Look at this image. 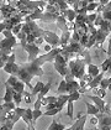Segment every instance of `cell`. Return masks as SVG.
<instances>
[{"label": "cell", "mask_w": 111, "mask_h": 130, "mask_svg": "<svg viewBox=\"0 0 111 130\" xmlns=\"http://www.w3.org/2000/svg\"><path fill=\"white\" fill-rule=\"evenodd\" d=\"M86 15H88V14H78V15H77V18H75V21H74V22H78V24H85Z\"/></svg>", "instance_id": "cell-37"}, {"label": "cell", "mask_w": 111, "mask_h": 130, "mask_svg": "<svg viewBox=\"0 0 111 130\" xmlns=\"http://www.w3.org/2000/svg\"><path fill=\"white\" fill-rule=\"evenodd\" d=\"M35 43L36 45H42V43H45V39H43V36H41V37H37V40L35 41Z\"/></svg>", "instance_id": "cell-47"}, {"label": "cell", "mask_w": 111, "mask_h": 130, "mask_svg": "<svg viewBox=\"0 0 111 130\" xmlns=\"http://www.w3.org/2000/svg\"><path fill=\"white\" fill-rule=\"evenodd\" d=\"M99 3H100L101 5H107L110 3V0H99Z\"/></svg>", "instance_id": "cell-53"}, {"label": "cell", "mask_w": 111, "mask_h": 130, "mask_svg": "<svg viewBox=\"0 0 111 130\" xmlns=\"http://www.w3.org/2000/svg\"><path fill=\"white\" fill-rule=\"evenodd\" d=\"M52 46H51L50 43H45V47H43V50L46 51V52H50V51H52Z\"/></svg>", "instance_id": "cell-49"}, {"label": "cell", "mask_w": 111, "mask_h": 130, "mask_svg": "<svg viewBox=\"0 0 111 130\" xmlns=\"http://www.w3.org/2000/svg\"><path fill=\"white\" fill-rule=\"evenodd\" d=\"M91 130H111L109 126H99V128H95V129H91Z\"/></svg>", "instance_id": "cell-52"}, {"label": "cell", "mask_w": 111, "mask_h": 130, "mask_svg": "<svg viewBox=\"0 0 111 130\" xmlns=\"http://www.w3.org/2000/svg\"><path fill=\"white\" fill-rule=\"evenodd\" d=\"M88 73H89V74H91L93 77H96V76L100 73V68H99L96 64H93V63H90V64H88Z\"/></svg>", "instance_id": "cell-22"}, {"label": "cell", "mask_w": 111, "mask_h": 130, "mask_svg": "<svg viewBox=\"0 0 111 130\" xmlns=\"http://www.w3.org/2000/svg\"><path fill=\"white\" fill-rule=\"evenodd\" d=\"M58 113H61V110L58 109V108H54V109H51V110H46L43 113V115L45 117H53V115H56Z\"/></svg>", "instance_id": "cell-36"}, {"label": "cell", "mask_w": 111, "mask_h": 130, "mask_svg": "<svg viewBox=\"0 0 111 130\" xmlns=\"http://www.w3.org/2000/svg\"><path fill=\"white\" fill-rule=\"evenodd\" d=\"M56 8L58 11H63V10H68L69 9V5L65 0H58V3L56 4Z\"/></svg>", "instance_id": "cell-27"}, {"label": "cell", "mask_w": 111, "mask_h": 130, "mask_svg": "<svg viewBox=\"0 0 111 130\" xmlns=\"http://www.w3.org/2000/svg\"><path fill=\"white\" fill-rule=\"evenodd\" d=\"M57 93H58V95L59 94H67V80L64 78L61 80V83L58 86V89H57Z\"/></svg>", "instance_id": "cell-26"}, {"label": "cell", "mask_w": 111, "mask_h": 130, "mask_svg": "<svg viewBox=\"0 0 111 130\" xmlns=\"http://www.w3.org/2000/svg\"><path fill=\"white\" fill-rule=\"evenodd\" d=\"M12 88L15 89V92H17V93H24V92H25V83H24L22 80L19 79Z\"/></svg>", "instance_id": "cell-30"}, {"label": "cell", "mask_w": 111, "mask_h": 130, "mask_svg": "<svg viewBox=\"0 0 111 130\" xmlns=\"http://www.w3.org/2000/svg\"><path fill=\"white\" fill-rule=\"evenodd\" d=\"M85 66H88L85 62H83L79 58H73L68 62V67L71 70L72 74L77 78V79H81L83 76L85 74Z\"/></svg>", "instance_id": "cell-3"}, {"label": "cell", "mask_w": 111, "mask_h": 130, "mask_svg": "<svg viewBox=\"0 0 111 130\" xmlns=\"http://www.w3.org/2000/svg\"><path fill=\"white\" fill-rule=\"evenodd\" d=\"M47 4H50V5H56L57 3H58V0H45Z\"/></svg>", "instance_id": "cell-51"}, {"label": "cell", "mask_w": 111, "mask_h": 130, "mask_svg": "<svg viewBox=\"0 0 111 130\" xmlns=\"http://www.w3.org/2000/svg\"><path fill=\"white\" fill-rule=\"evenodd\" d=\"M88 119V114H84L78 117V119L75 120V123L71 126V130H85V121Z\"/></svg>", "instance_id": "cell-10"}, {"label": "cell", "mask_w": 111, "mask_h": 130, "mask_svg": "<svg viewBox=\"0 0 111 130\" xmlns=\"http://www.w3.org/2000/svg\"><path fill=\"white\" fill-rule=\"evenodd\" d=\"M65 130H71V128H67V129H65Z\"/></svg>", "instance_id": "cell-56"}, {"label": "cell", "mask_w": 111, "mask_h": 130, "mask_svg": "<svg viewBox=\"0 0 111 130\" xmlns=\"http://www.w3.org/2000/svg\"><path fill=\"white\" fill-rule=\"evenodd\" d=\"M85 107H86V114L88 115H98L100 113V109L95 104H91L89 102H85Z\"/></svg>", "instance_id": "cell-18"}, {"label": "cell", "mask_w": 111, "mask_h": 130, "mask_svg": "<svg viewBox=\"0 0 111 130\" xmlns=\"http://www.w3.org/2000/svg\"><path fill=\"white\" fill-rule=\"evenodd\" d=\"M43 39H45V41H46V43H50L52 47H58V46H59L61 36H58L57 34H54V32H52V31L45 30Z\"/></svg>", "instance_id": "cell-8"}, {"label": "cell", "mask_w": 111, "mask_h": 130, "mask_svg": "<svg viewBox=\"0 0 111 130\" xmlns=\"http://www.w3.org/2000/svg\"><path fill=\"white\" fill-rule=\"evenodd\" d=\"M22 48L27 52V55H29L27 60L29 61H33L35 58H37V57H38V55H40V52H41L40 46H38V45H36L35 42H33V43H26Z\"/></svg>", "instance_id": "cell-7"}, {"label": "cell", "mask_w": 111, "mask_h": 130, "mask_svg": "<svg viewBox=\"0 0 111 130\" xmlns=\"http://www.w3.org/2000/svg\"><path fill=\"white\" fill-rule=\"evenodd\" d=\"M86 98L88 99H91L93 102H94V104L100 109V113H104V110H105V100L102 99V98H100V97H98V95H86Z\"/></svg>", "instance_id": "cell-12"}, {"label": "cell", "mask_w": 111, "mask_h": 130, "mask_svg": "<svg viewBox=\"0 0 111 130\" xmlns=\"http://www.w3.org/2000/svg\"><path fill=\"white\" fill-rule=\"evenodd\" d=\"M96 18H98V12H90V14H88V15H86V19H85V24H86L88 26L94 25Z\"/></svg>", "instance_id": "cell-24"}, {"label": "cell", "mask_w": 111, "mask_h": 130, "mask_svg": "<svg viewBox=\"0 0 111 130\" xmlns=\"http://www.w3.org/2000/svg\"><path fill=\"white\" fill-rule=\"evenodd\" d=\"M109 80H110V84H109V90H111V74H110V77H109Z\"/></svg>", "instance_id": "cell-54"}, {"label": "cell", "mask_w": 111, "mask_h": 130, "mask_svg": "<svg viewBox=\"0 0 111 130\" xmlns=\"http://www.w3.org/2000/svg\"><path fill=\"white\" fill-rule=\"evenodd\" d=\"M86 1H88V3L90 4V3H94V1H96V0H86Z\"/></svg>", "instance_id": "cell-55"}, {"label": "cell", "mask_w": 111, "mask_h": 130, "mask_svg": "<svg viewBox=\"0 0 111 130\" xmlns=\"http://www.w3.org/2000/svg\"><path fill=\"white\" fill-rule=\"evenodd\" d=\"M109 84H110V80H109V78H102V80L100 82V88H102V89H109Z\"/></svg>", "instance_id": "cell-39"}, {"label": "cell", "mask_w": 111, "mask_h": 130, "mask_svg": "<svg viewBox=\"0 0 111 130\" xmlns=\"http://www.w3.org/2000/svg\"><path fill=\"white\" fill-rule=\"evenodd\" d=\"M15 60H16V55H15V52H12L10 55V57H9V61L6 62V64L3 68L6 73L12 74V76H16L17 72H19V68H20V64H16V61Z\"/></svg>", "instance_id": "cell-6"}, {"label": "cell", "mask_w": 111, "mask_h": 130, "mask_svg": "<svg viewBox=\"0 0 111 130\" xmlns=\"http://www.w3.org/2000/svg\"><path fill=\"white\" fill-rule=\"evenodd\" d=\"M89 5V3L86 0H80V8H86Z\"/></svg>", "instance_id": "cell-50"}, {"label": "cell", "mask_w": 111, "mask_h": 130, "mask_svg": "<svg viewBox=\"0 0 111 130\" xmlns=\"http://www.w3.org/2000/svg\"><path fill=\"white\" fill-rule=\"evenodd\" d=\"M71 40H72V32L71 31H64V32H62L61 41H59V47L64 48L67 45H69Z\"/></svg>", "instance_id": "cell-14"}, {"label": "cell", "mask_w": 111, "mask_h": 130, "mask_svg": "<svg viewBox=\"0 0 111 130\" xmlns=\"http://www.w3.org/2000/svg\"><path fill=\"white\" fill-rule=\"evenodd\" d=\"M46 11H48V12H58L57 8H56V5H50V4H47Z\"/></svg>", "instance_id": "cell-44"}, {"label": "cell", "mask_w": 111, "mask_h": 130, "mask_svg": "<svg viewBox=\"0 0 111 130\" xmlns=\"http://www.w3.org/2000/svg\"><path fill=\"white\" fill-rule=\"evenodd\" d=\"M68 107H67V115L69 117V118H73V113H74V107H73V104H74V102H72V100H68Z\"/></svg>", "instance_id": "cell-33"}, {"label": "cell", "mask_w": 111, "mask_h": 130, "mask_svg": "<svg viewBox=\"0 0 111 130\" xmlns=\"http://www.w3.org/2000/svg\"><path fill=\"white\" fill-rule=\"evenodd\" d=\"M16 43H17V37L15 35L4 37L0 42V55L10 56L12 53V48L16 46Z\"/></svg>", "instance_id": "cell-4"}, {"label": "cell", "mask_w": 111, "mask_h": 130, "mask_svg": "<svg viewBox=\"0 0 111 130\" xmlns=\"http://www.w3.org/2000/svg\"><path fill=\"white\" fill-rule=\"evenodd\" d=\"M51 89V82H47L46 84H45V87H43V89L40 92V94H37V98H40V99H43L46 95H47V93L50 92Z\"/></svg>", "instance_id": "cell-25"}, {"label": "cell", "mask_w": 111, "mask_h": 130, "mask_svg": "<svg viewBox=\"0 0 111 130\" xmlns=\"http://www.w3.org/2000/svg\"><path fill=\"white\" fill-rule=\"evenodd\" d=\"M110 105H111V103H110Z\"/></svg>", "instance_id": "cell-58"}, {"label": "cell", "mask_w": 111, "mask_h": 130, "mask_svg": "<svg viewBox=\"0 0 111 130\" xmlns=\"http://www.w3.org/2000/svg\"><path fill=\"white\" fill-rule=\"evenodd\" d=\"M80 89V83L77 79L67 80V94H72Z\"/></svg>", "instance_id": "cell-11"}, {"label": "cell", "mask_w": 111, "mask_h": 130, "mask_svg": "<svg viewBox=\"0 0 111 130\" xmlns=\"http://www.w3.org/2000/svg\"><path fill=\"white\" fill-rule=\"evenodd\" d=\"M58 97L56 95H46L43 99H42V107H46L47 104H52V103H57Z\"/></svg>", "instance_id": "cell-23"}, {"label": "cell", "mask_w": 111, "mask_h": 130, "mask_svg": "<svg viewBox=\"0 0 111 130\" xmlns=\"http://www.w3.org/2000/svg\"><path fill=\"white\" fill-rule=\"evenodd\" d=\"M81 79L84 80V82H86V83H88V84H89V83H90L91 80L94 79V77H93V76H91V74H89V73H88V72H86V73H85V74H84V76H83V78H81Z\"/></svg>", "instance_id": "cell-42"}, {"label": "cell", "mask_w": 111, "mask_h": 130, "mask_svg": "<svg viewBox=\"0 0 111 130\" xmlns=\"http://www.w3.org/2000/svg\"><path fill=\"white\" fill-rule=\"evenodd\" d=\"M15 110L17 111V114L21 117V119L26 123V125H27V128H29L27 130H35V126H33V124H32L33 109H29V108L24 109V108H21V107H16Z\"/></svg>", "instance_id": "cell-5"}, {"label": "cell", "mask_w": 111, "mask_h": 130, "mask_svg": "<svg viewBox=\"0 0 111 130\" xmlns=\"http://www.w3.org/2000/svg\"><path fill=\"white\" fill-rule=\"evenodd\" d=\"M90 123H91V125H99V119H98V117L96 115H91V118H90Z\"/></svg>", "instance_id": "cell-45"}, {"label": "cell", "mask_w": 111, "mask_h": 130, "mask_svg": "<svg viewBox=\"0 0 111 130\" xmlns=\"http://www.w3.org/2000/svg\"><path fill=\"white\" fill-rule=\"evenodd\" d=\"M43 115V111L41 109H33V119H32V124H33V126L36 125V120L38 119L40 117Z\"/></svg>", "instance_id": "cell-32"}, {"label": "cell", "mask_w": 111, "mask_h": 130, "mask_svg": "<svg viewBox=\"0 0 111 130\" xmlns=\"http://www.w3.org/2000/svg\"><path fill=\"white\" fill-rule=\"evenodd\" d=\"M41 107H42V99L36 98V102L33 103V109H41Z\"/></svg>", "instance_id": "cell-43"}, {"label": "cell", "mask_w": 111, "mask_h": 130, "mask_svg": "<svg viewBox=\"0 0 111 130\" xmlns=\"http://www.w3.org/2000/svg\"><path fill=\"white\" fill-rule=\"evenodd\" d=\"M68 100H69V94H59V95H58V99H57V103H56L57 108L62 111L64 104L68 103Z\"/></svg>", "instance_id": "cell-17"}, {"label": "cell", "mask_w": 111, "mask_h": 130, "mask_svg": "<svg viewBox=\"0 0 111 130\" xmlns=\"http://www.w3.org/2000/svg\"><path fill=\"white\" fill-rule=\"evenodd\" d=\"M96 1H99V0H96Z\"/></svg>", "instance_id": "cell-57"}, {"label": "cell", "mask_w": 111, "mask_h": 130, "mask_svg": "<svg viewBox=\"0 0 111 130\" xmlns=\"http://www.w3.org/2000/svg\"><path fill=\"white\" fill-rule=\"evenodd\" d=\"M62 51V47H53L52 51L46 52L45 55L38 56L37 58H35L33 61H29L27 63H22L20 64V68L17 72V78L20 80H22L30 89H32L33 87L31 86V80L33 79L36 76L37 77H42L45 74V72L42 70V66L47 62H54L57 55Z\"/></svg>", "instance_id": "cell-1"}, {"label": "cell", "mask_w": 111, "mask_h": 130, "mask_svg": "<svg viewBox=\"0 0 111 130\" xmlns=\"http://www.w3.org/2000/svg\"><path fill=\"white\" fill-rule=\"evenodd\" d=\"M79 98H80V92L79 90L69 94V100H72V102H77V100H79Z\"/></svg>", "instance_id": "cell-40"}, {"label": "cell", "mask_w": 111, "mask_h": 130, "mask_svg": "<svg viewBox=\"0 0 111 130\" xmlns=\"http://www.w3.org/2000/svg\"><path fill=\"white\" fill-rule=\"evenodd\" d=\"M24 100V94L22 93H17V92H15V94H14V102L16 103V105L17 107H20L21 102Z\"/></svg>", "instance_id": "cell-34"}, {"label": "cell", "mask_w": 111, "mask_h": 130, "mask_svg": "<svg viewBox=\"0 0 111 130\" xmlns=\"http://www.w3.org/2000/svg\"><path fill=\"white\" fill-rule=\"evenodd\" d=\"M99 5H100V3H99V1L90 3V4L86 6V10H88V12H94V11H96V9L99 8Z\"/></svg>", "instance_id": "cell-31"}, {"label": "cell", "mask_w": 111, "mask_h": 130, "mask_svg": "<svg viewBox=\"0 0 111 130\" xmlns=\"http://www.w3.org/2000/svg\"><path fill=\"white\" fill-rule=\"evenodd\" d=\"M68 3V5L71 6L73 10L78 11L80 9V0H65Z\"/></svg>", "instance_id": "cell-29"}, {"label": "cell", "mask_w": 111, "mask_h": 130, "mask_svg": "<svg viewBox=\"0 0 111 130\" xmlns=\"http://www.w3.org/2000/svg\"><path fill=\"white\" fill-rule=\"evenodd\" d=\"M91 92H93L94 95H98V97H100V98H102V99L106 97V89H102V88H100V87L94 88Z\"/></svg>", "instance_id": "cell-28"}, {"label": "cell", "mask_w": 111, "mask_h": 130, "mask_svg": "<svg viewBox=\"0 0 111 130\" xmlns=\"http://www.w3.org/2000/svg\"><path fill=\"white\" fill-rule=\"evenodd\" d=\"M100 70H101V72H104V73L109 72L111 74V56H109V57L105 58V61L101 63Z\"/></svg>", "instance_id": "cell-19"}, {"label": "cell", "mask_w": 111, "mask_h": 130, "mask_svg": "<svg viewBox=\"0 0 111 130\" xmlns=\"http://www.w3.org/2000/svg\"><path fill=\"white\" fill-rule=\"evenodd\" d=\"M67 128H65V125H63V124H61L58 120L53 119L52 120V123H51V125L48 126V129L47 130H65Z\"/></svg>", "instance_id": "cell-20"}, {"label": "cell", "mask_w": 111, "mask_h": 130, "mask_svg": "<svg viewBox=\"0 0 111 130\" xmlns=\"http://www.w3.org/2000/svg\"><path fill=\"white\" fill-rule=\"evenodd\" d=\"M54 108H57L56 103H52V104H47L46 105V110H51V109H54Z\"/></svg>", "instance_id": "cell-48"}, {"label": "cell", "mask_w": 111, "mask_h": 130, "mask_svg": "<svg viewBox=\"0 0 111 130\" xmlns=\"http://www.w3.org/2000/svg\"><path fill=\"white\" fill-rule=\"evenodd\" d=\"M22 25H24V22H21V24H17V25H15L14 26V29H12V34L16 36L21 30H22Z\"/></svg>", "instance_id": "cell-41"}, {"label": "cell", "mask_w": 111, "mask_h": 130, "mask_svg": "<svg viewBox=\"0 0 111 130\" xmlns=\"http://www.w3.org/2000/svg\"><path fill=\"white\" fill-rule=\"evenodd\" d=\"M75 58H79V60H81L83 62H85L86 64H90V63H91V55H90V51L88 50V48H84V50L81 51V52L77 53Z\"/></svg>", "instance_id": "cell-13"}, {"label": "cell", "mask_w": 111, "mask_h": 130, "mask_svg": "<svg viewBox=\"0 0 111 130\" xmlns=\"http://www.w3.org/2000/svg\"><path fill=\"white\" fill-rule=\"evenodd\" d=\"M107 40H109V46H107V57H109V56H111V35L110 36H109V39H107Z\"/></svg>", "instance_id": "cell-46"}, {"label": "cell", "mask_w": 111, "mask_h": 130, "mask_svg": "<svg viewBox=\"0 0 111 130\" xmlns=\"http://www.w3.org/2000/svg\"><path fill=\"white\" fill-rule=\"evenodd\" d=\"M22 94H24V100L26 102V104H31V103H32V99H33V97H35V95H33L32 93L26 92V90H25Z\"/></svg>", "instance_id": "cell-35"}, {"label": "cell", "mask_w": 111, "mask_h": 130, "mask_svg": "<svg viewBox=\"0 0 111 130\" xmlns=\"http://www.w3.org/2000/svg\"><path fill=\"white\" fill-rule=\"evenodd\" d=\"M16 103L12 100V102H3V104H1V109H0V111L1 113H9V111H11V110L16 109Z\"/></svg>", "instance_id": "cell-16"}, {"label": "cell", "mask_w": 111, "mask_h": 130, "mask_svg": "<svg viewBox=\"0 0 111 130\" xmlns=\"http://www.w3.org/2000/svg\"><path fill=\"white\" fill-rule=\"evenodd\" d=\"M104 76H105V73H104V72H100V73H99L96 77H94V79H93L90 83L88 84V89H89V90H93L94 88L99 87V86H100V82L102 80V78H104Z\"/></svg>", "instance_id": "cell-15"}, {"label": "cell", "mask_w": 111, "mask_h": 130, "mask_svg": "<svg viewBox=\"0 0 111 130\" xmlns=\"http://www.w3.org/2000/svg\"><path fill=\"white\" fill-rule=\"evenodd\" d=\"M85 47L81 45L80 42H74V41H72L69 42V45H67L63 50L67 51V52H71V53H74V55H77V53H79L81 51L84 50Z\"/></svg>", "instance_id": "cell-9"}, {"label": "cell", "mask_w": 111, "mask_h": 130, "mask_svg": "<svg viewBox=\"0 0 111 130\" xmlns=\"http://www.w3.org/2000/svg\"><path fill=\"white\" fill-rule=\"evenodd\" d=\"M90 35L91 34H85V35H83L81 36V39H80V43L84 46V47H86V45H88V42H89V39H90Z\"/></svg>", "instance_id": "cell-38"}, {"label": "cell", "mask_w": 111, "mask_h": 130, "mask_svg": "<svg viewBox=\"0 0 111 130\" xmlns=\"http://www.w3.org/2000/svg\"><path fill=\"white\" fill-rule=\"evenodd\" d=\"M68 62H69V61L67 60L61 52H59V53L57 55V57H56L54 62H53V67H54V70L57 71V72H58L65 80L77 79V78L72 74L71 70H69V67H68Z\"/></svg>", "instance_id": "cell-2"}, {"label": "cell", "mask_w": 111, "mask_h": 130, "mask_svg": "<svg viewBox=\"0 0 111 130\" xmlns=\"http://www.w3.org/2000/svg\"><path fill=\"white\" fill-rule=\"evenodd\" d=\"M43 87H45V83H42L41 80H37V82H36V84L33 86V88L31 89V93L36 97L37 94H40V92L43 89Z\"/></svg>", "instance_id": "cell-21"}]
</instances>
